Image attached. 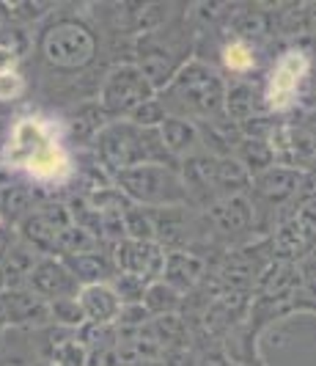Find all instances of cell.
<instances>
[{"mask_svg": "<svg viewBox=\"0 0 316 366\" xmlns=\"http://www.w3.org/2000/svg\"><path fill=\"white\" fill-rule=\"evenodd\" d=\"M22 92H25L22 74H17V72L0 74V99H17Z\"/></svg>", "mask_w": 316, "mask_h": 366, "instance_id": "277c9868", "label": "cell"}, {"mask_svg": "<svg viewBox=\"0 0 316 366\" xmlns=\"http://www.w3.org/2000/svg\"><path fill=\"white\" fill-rule=\"evenodd\" d=\"M223 61H225V66L234 69V72H245V69L253 66V55L248 50V44H242V41H234V44L225 47Z\"/></svg>", "mask_w": 316, "mask_h": 366, "instance_id": "3957f363", "label": "cell"}, {"mask_svg": "<svg viewBox=\"0 0 316 366\" xmlns=\"http://www.w3.org/2000/svg\"><path fill=\"white\" fill-rule=\"evenodd\" d=\"M6 157L11 165L25 168L31 177H36L41 182H63L72 174L69 154L58 144L50 124L34 116H25L14 124Z\"/></svg>", "mask_w": 316, "mask_h": 366, "instance_id": "6da1fadb", "label": "cell"}, {"mask_svg": "<svg viewBox=\"0 0 316 366\" xmlns=\"http://www.w3.org/2000/svg\"><path fill=\"white\" fill-rule=\"evenodd\" d=\"M305 72H308V58H305V55L297 53V50L283 55L278 61V66H275L272 80H270V89H267V102H270V108H275V110L289 108Z\"/></svg>", "mask_w": 316, "mask_h": 366, "instance_id": "7a4b0ae2", "label": "cell"}, {"mask_svg": "<svg viewBox=\"0 0 316 366\" xmlns=\"http://www.w3.org/2000/svg\"><path fill=\"white\" fill-rule=\"evenodd\" d=\"M14 61H17V55L11 53L9 47H3V44H0V74L14 72Z\"/></svg>", "mask_w": 316, "mask_h": 366, "instance_id": "5b68a950", "label": "cell"}]
</instances>
